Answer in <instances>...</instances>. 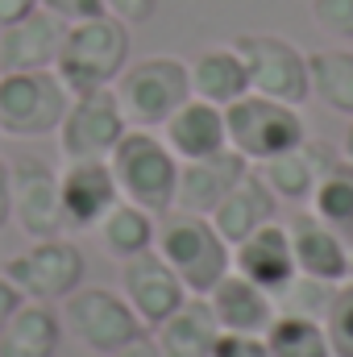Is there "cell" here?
<instances>
[{
    "instance_id": "cell-5",
    "label": "cell",
    "mask_w": 353,
    "mask_h": 357,
    "mask_svg": "<svg viewBox=\"0 0 353 357\" xmlns=\"http://www.w3.org/2000/svg\"><path fill=\"white\" fill-rule=\"evenodd\" d=\"M112 91L133 129H163L179 104L191 100V71L175 54H150L129 63Z\"/></svg>"
},
{
    "instance_id": "cell-14",
    "label": "cell",
    "mask_w": 353,
    "mask_h": 357,
    "mask_svg": "<svg viewBox=\"0 0 353 357\" xmlns=\"http://www.w3.org/2000/svg\"><path fill=\"white\" fill-rule=\"evenodd\" d=\"M233 270L250 282H258L262 291H270L274 299L299 278V266H295V250H291V233L287 225L270 220L258 233H250L246 241L233 245Z\"/></svg>"
},
{
    "instance_id": "cell-36",
    "label": "cell",
    "mask_w": 353,
    "mask_h": 357,
    "mask_svg": "<svg viewBox=\"0 0 353 357\" xmlns=\"http://www.w3.org/2000/svg\"><path fill=\"white\" fill-rule=\"evenodd\" d=\"M13 220V178H8V162H0V229Z\"/></svg>"
},
{
    "instance_id": "cell-16",
    "label": "cell",
    "mask_w": 353,
    "mask_h": 357,
    "mask_svg": "<svg viewBox=\"0 0 353 357\" xmlns=\"http://www.w3.org/2000/svg\"><path fill=\"white\" fill-rule=\"evenodd\" d=\"M208 307L220 324V333H250V337H266L270 320L278 316V299L262 291L258 282L241 278L237 270H229L208 295Z\"/></svg>"
},
{
    "instance_id": "cell-15",
    "label": "cell",
    "mask_w": 353,
    "mask_h": 357,
    "mask_svg": "<svg viewBox=\"0 0 353 357\" xmlns=\"http://www.w3.org/2000/svg\"><path fill=\"white\" fill-rule=\"evenodd\" d=\"M250 171V162L237 150H220L195 162H179V187H175V212H195V216H212L216 204L241 183Z\"/></svg>"
},
{
    "instance_id": "cell-20",
    "label": "cell",
    "mask_w": 353,
    "mask_h": 357,
    "mask_svg": "<svg viewBox=\"0 0 353 357\" xmlns=\"http://www.w3.org/2000/svg\"><path fill=\"white\" fill-rule=\"evenodd\" d=\"M337 158H341V154H337L329 142H312V137H303L295 150H287V154H278V158L262 162L258 171H262L266 187H270L278 199H287V204H308L312 191H316V183L324 178V171H329Z\"/></svg>"
},
{
    "instance_id": "cell-18",
    "label": "cell",
    "mask_w": 353,
    "mask_h": 357,
    "mask_svg": "<svg viewBox=\"0 0 353 357\" xmlns=\"http://www.w3.org/2000/svg\"><path fill=\"white\" fill-rule=\"evenodd\" d=\"M287 233H291V250H295V266L303 278H316V282H345L350 278V245L308 208V212H299L291 225H287Z\"/></svg>"
},
{
    "instance_id": "cell-38",
    "label": "cell",
    "mask_w": 353,
    "mask_h": 357,
    "mask_svg": "<svg viewBox=\"0 0 353 357\" xmlns=\"http://www.w3.org/2000/svg\"><path fill=\"white\" fill-rule=\"evenodd\" d=\"M341 158H350V162H353V116H350V129H345V137H341Z\"/></svg>"
},
{
    "instance_id": "cell-8",
    "label": "cell",
    "mask_w": 353,
    "mask_h": 357,
    "mask_svg": "<svg viewBox=\"0 0 353 357\" xmlns=\"http://www.w3.org/2000/svg\"><path fill=\"white\" fill-rule=\"evenodd\" d=\"M0 274L33 303H63L67 295H75L84 287L88 258L75 241L46 237V241H33L29 250L13 254Z\"/></svg>"
},
{
    "instance_id": "cell-24",
    "label": "cell",
    "mask_w": 353,
    "mask_h": 357,
    "mask_svg": "<svg viewBox=\"0 0 353 357\" xmlns=\"http://www.w3.org/2000/svg\"><path fill=\"white\" fill-rule=\"evenodd\" d=\"M187 71H191V96H200L216 108H229L233 100H241L250 91L246 63L233 46H208L195 63H187Z\"/></svg>"
},
{
    "instance_id": "cell-19",
    "label": "cell",
    "mask_w": 353,
    "mask_h": 357,
    "mask_svg": "<svg viewBox=\"0 0 353 357\" xmlns=\"http://www.w3.org/2000/svg\"><path fill=\"white\" fill-rule=\"evenodd\" d=\"M163 142L171 146L179 162H195V158H208V154H220L229 150V129H225V108L191 96L187 104H179L175 112L167 116L163 125Z\"/></svg>"
},
{
    "instance_id": "cell-2",
    "label": "cell",
    "mask_w": 353,
    "mask_h": 357,
    "mask_svg": "<svg viewBox=\"0 0 353 357\" xmlns=\"http://www.w3.org/2000/svg\"><path fill=\"white\" fill-rule=\"evenodd\" d=\"M108 167H112V178L121 187V199L146 208L150 216L175 212L179 158L154 129H133L129 125V133L108 154Z\"/></svg>"
},
{
    "instance_id": "cell-1",
    "label": "cell",
    "mask_w": 353,
    "mask_h": 357,
    "mask_svg": "<svg viewBox=\"0 0 353 357\" xmlns=\"http://www.w3.org/2000/svg\"><path fill=\"white\" fill-rule=\"evenodd\" d=\"M129 25L117 21L112 13H100L88 21H71L63 29V46L54 59V75L71 91L112 88L121 71L129 67Z\"/></svg>"
},
{
    "instance_id": "cell-13",
    "label": "cell",
    "mask_w": 353,
    "mask_h": 357,
    "mask_svg": "<svg viewBox=\"0 0 353 357\" xmlns=\"http://www.w3.org/2000/svg\"><path fill=\"white\" fill-rule=\"evenodd\" d=\"M59 195H63L67 229L80 233V229H96L108 216V208L121 199V187L112 178L108 158H75L59 175Z\"/></svg>"
},
{
    "instance_id": "cell-28",
    "label": "cell",
    "mask_w": 353,
    "mask_h": 357,
    "mask_svg": "<svg viewBox=\"0 0 353 357\" xmlns=\"http://www.w3.org/2000/svg\"><path fill=\"white\" fill-rule=\"evenodd\" d=\"M266 349L270 357H333L324 320L303 312H278L266 328Z\"/></svg>"
},
{
    "instance_id": "cell-31",
    "label": "cell",
    "mask_w": 353,
    "mask_h": 357,
    "mask_svg": "<svg viewBox=\"0 0 353 357\" xmlns=\"http://www.w3.org/2000/svg\"><path fill=\"white\" fill-rule=\"evenodd\" d=\"M212 357H270L266 337H250V333H220Z\"/></svg>"
},
{
    "instance_id": "cell-6",
    "label": "cell",
    "mask_w": 353,
    "mask_h": 357,
    "mask_svg": "<svg viewBox=\"0 0 353 357\" xmlns=\"http://www.w3.org/2000/svg\"><path fill=\"white\" fill-rule=\"evenodd\" d=\"M63 328L88 349V354L112 357L125 345H133L137 337H146L150 328L137 320V312L129 307V299L121 291L108 287H80L75 295L63 299Z\"/></svg>"
},
{
    "instance_id": "cell-33",
    "label": "cell",
    "mask_w": 353,
    "mask_h": 357,
    "mask_svg": "<svg viewBox=\"0 0 353 357\" xmlns=\"http://www.w3.org/2000/svg\"><path fill=\"white\" fill-rule=\"evenodd\" d=\"M104 13H112L117 21H125L133 29V25H146L158 13V0H104Z\"/></svg>"
},
{
    "instance_id": "cell-30",
    "label": "cell",
    "mask_w": 353,
    "mask_h": 357,
    "mask_svg": "<svg viewBox=\"0 0 353 357\" xmlns=\"http://www.w3.org/2000/svg\"><path fill=\"white\" fill-rule=\"evenodd\" d=\"M316 29H324L329 38L353 42V0H312L308 4Z\"/></svg>"
},
{
    "instance_id": "cell-35",
    "label": "cell",
    "mask_w": 353,
    "mask_h": 357,
    "mask_svg": "<svg viewBox=\"0 0 353 357\" xmlns=\"http://www.w3.org/2000/svg\"><path fill=\"white\" fill-rule=\"evenodd\" d=\"M33 8H38V0H0V33L8 25H17L21 17H29Z\"/></svg>"
},
{
    "instance_id": "cell-9",
    "label": "cell",
    "mask_w": 353,
    "mask_h": 357,
    "mask_svg": "<svg viewBox=\"0 0 353 357\" xmlns=\"http://www.w3.org/2000/svg\"><path fill=\"white\" fill-rule=\"evenodd\" d=\"M233 50L241 54L246 63V75H250V91L270 96V100H283V104H303L312 100V75H308V54L278 38V33H241L233 42Z\"/></svg>"
},
{
    "instance_id": "cell-12",
    "label": "cell",
    "mask_w": 353,
    "mask_h": 357,
    "mask_svg": "<svg viewBox=\"0 0 353 357\" xmlns=\"http://www.w3.org/2000/svg\"><path fill=\"white\" fill-rule=\"evenodd\" d=\"M121 295L129 299V307L137 312V320L150 333L187 303V287L179 282L175 270L163 262L158 250H146V254L121 262Z\"/></svg>"
},
{
    "instance_id": "cell-27",
    "label": "cell",
    "mask_w": 353,
    "mask_h": 357,
    "mask_svg": "<svg viewBox=\"0 0 353 357\" xmlns=\"http://www.w3.org/2000/svg\"><path fill=\"white\" fill-rule=\"evenodd\" d=\"M308 208L345 241L353 245V162L350 158H337L324 178L316 183V191H312V199H308Z\"/></svg>"
},
{
    "instance_id": "cell-23",
    "label": "cell",
    "mask_w": 353,
    "mask_h": 357,
    "mask_svg": "<svg viewBox=\"0 0 353 357\" xmlns=\"http://www.w3.org/2000/svg\"><path fill=\"white\" fill-rule=\"evenodd\" d=\"M216 337H220V324H216L204 295H187V303L175 316L154 328V341H158L163 357H212Z\"/></svg>"
},
{
    "instance_id": "cell-22",
    "label": "cell",
    "mask_w": 353,
    "mask_h": 357,
    "mask_svg": "<svg viewBox=\"0 0 353 357\" xmlns=\"http://www.w3.org/2000/svg\"><path fill=\"white\" fill-rule=\"evenodd\" d=\"M63 333L67 328H63V316L54 312V303L25 299L0 333V357H59Z\"/></svg>"
},
{
    "instance_id": "cell-17",
    "label": "cell",
    "mask_w": 353,
    "mask_h": 357,
    "mask_svg": "<svg viewBox=\"0 0 353 357\" xmlns=\"http://www.w3.org/2000/svg\"><path fill=\"white\" fill-rule=\"evenodd\" d=\"M63 21L42 4L0 33V75L4 71H54L63 46Z\"/></svg>"
},
{
    "instance_id": "cell-37",
    "label": "cell",
    "mask_w": 353,
    "mask_h": 357,
    "mask_svg": "<svg viewBox=\"0 0 353 357\" xmlns=\"http://www.w3.org/2000/svg\"><path fill=\"white\" fill-rule=\"evenodd\" d=\"M112 357H163V349H158L154 333H146V337H137L133 345H125L121 354H112Z\"/></svg>"
},
{
    "instance_id": "cell-7",
    "label": "cell",
    "mask_w": 353,
    "mask_h": 357,
    "mask_svg": "<svg viewBox=\"0 0 353 357\" xmlns=\"http://www.w3.org/2000/svg\"><path fill=\"white\" fill-rule=\"evenodd\" d=\"M71 91L54 71H4L0 75V133L50 137L67 116Z\"/></svg>"
},
{
    "instance_id": "cell-29",
    "label": "cell",
    "mask_w": 353,
    "mask_h": 357,
    "mask_svg": "<svg viewBox=\"0 0 353 357\" xmlns=\"http://www.w3.org/2000/svg\"><path fill=\"white\" fill-rule=\"evenodd\" d=\"M324 333L333 357H353V278L333 287V299L324 307Z\"/></svg>"
},
{
    "instance_id": "cell-4",
    "label": "cell",
    "mask_w": 353,
    "mask_h": 357,
    "mask_svg": "<svg viewBox=\"0 0 353 357\" xmlns=\"http://www.w3.org/2000/svg\"><path fill=\"white\" fill-rule=\"evenodd\" d=\"M225 129H229V150H237L250 167H262L270 158L295 150L308 137L295 104L270 100L258 91H246L241 100H233L225 108Z\"/></svg>"
},
{
    "instance_id": "cell-3",
    "label": "cell",
    "mask_w": 353,
    "mask_h": 357,
    "mask_svg": "<svg viewBox=\"0 0 353 357\" xmlns=\"http://www.w3.org/2000/svg\"><path fill=\"white\" fill-rule=\"evenodd\" d=\"M154 250L179 274L187 295H208L233 270V245L216 233L208 216H195V212H167L154 237Z\"/></svg>"
},
{
    "instance_id": "cell-26",
    "label": "cell",
    "mask_w": 353,
    "mask_h": 357,
    "mask_svg": "<svg viewBox=\"0 0 353 357\" xmlns=\"http://www.w3.org/2000/svg\"><path fill=\"white\" fill-rule=\"evenodd\" d=\"M308 75H312V96L341 112L353 116V50H308Z\"/></svg>"
},
{
    "instance_id": "cell-11",
    "label": "cell",
    "mask_w": 353,
    "mask_h": 357,
    "mask_svg": "<svg viewBox=\"0 0 353 357\" xmlns=\"http://www.w3.org/2000/svg\"><path fill=\"white\" fill-rule=\"evenodd\" d=\"M8 178H13V220L21 225V233L29 241L63 237L67 216H63V195H59V171L46 158L21 154L8 162Z\"/></svg>"
},
{
    "instance_id": "cell-39",
    "label": "cell",
    "mask_w": 353,
    "mask_h": 357,
    "mask_svg": "<svg viewBox=\"0 0 353 357\" xmlns=\"http://www.w3.org/2000/svg\"><path fill=\"white\" fill-rule=\"evenodd\" d=\"M350 278H353V245H350Z\"/></svg>"
},
{
    "instance_id": "cell-25",
    "label": "cell",
    "mask_w": 353,
    "mask_h": 357,
    "mask_svg": "<svg viewBox=\"0 0 353 357\" xmlns=\"http://www.w3.org/2000/svg\"><path fill=\"white\" fill-rule=\"evenodd\" d=\"M96 233H100V245H104L108 258L129 262V258L154 250L158 225H154V216H150L146 208H137V204H129V199H117V204L108 208V216L96 225Z\"/></svg>"
},
{
    "instance_id": "cell-34",
    "label": "cell",
    "mask_w": 353,
    "mask_h": 357,
    "mask_svg": "<svg viewBox=\"0 0 353 357\" xmlns=\"http://www.w3.org/2000/svg\"><path fill=\"white\" fill-rule=\"evenodd\" d=\"M21 303H25V295H21V291L0 274V333H4V324L17 316V307H21Z\"/></svg>"
},
{
    "instance_id": "cell-21",
    "label": "cell",
    "mask_w": 353,
    "mask_h": 357,
    "mask_svg": "<svg viewBox=\"0 0 353 357\" xmlns=\"http://www.w3.org/2000/svg\"><path fill=\"white\" fill-rule=\"evenodd\" d=\"M278 216V195L266 187V178L258 167H250L241 183L216 204V212L208 216L212 225H216V233L229 241V245H237V241H246L250 233H258L262 225H270Z\"/></svg>"
},
{
    "instance_id": "cell-32",
    "label": "cell",
    "mask_w": 353,
    "mask_h": 357,
    "mask_svg": "<svg viewBox=\"0 0 353 357\" xmlns=\"http://www.w3.org/2000/svg\"><path fill=\"white\" fill-rule=\"evenodd\" d=\"M46 13H54L63 25L71 21H88V17H100L104 13V0H38Z\"/></svg>"
},
{
    "instance_id": "cell-10",
    "label": "cell",
    "mask_w": 353,
    "mask_h": 357,
    "mask_svg": "<svg viewBox=\"0 0 353 357\" xmlns=\"http://www.w3.org/2000/svg\"><path fill=\"white\" fill-rule=\"evenodd\" d=\"M129 133V121L121 112V100L112 88L96 91H75L67 104V116L59 125V150L67 162L75 158H108L117 150V142Z\"/></svg>"
}]
</instances>
